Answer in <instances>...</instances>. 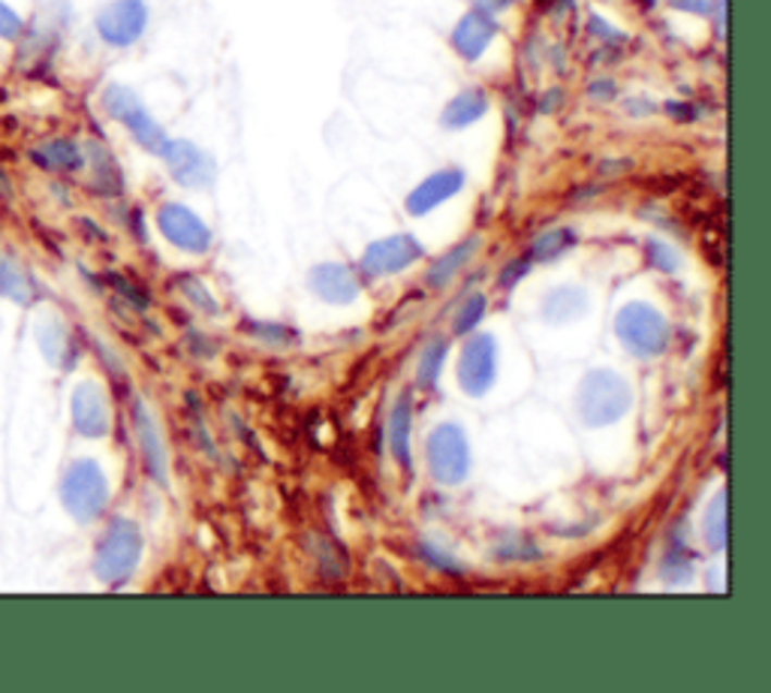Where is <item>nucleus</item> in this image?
<instances>
[{
    "mask_svg": "<svg viewBox=\"0 0 771 693\" xmlns=\"http://www.w3.org/2000/svg\"><path fill=\"white\" fill-rule=\"evenodd\" d=\"M103 109L109 119H115L119 124H124V127L130 131L133 139L142 145L148 154H160V148L170 139L158 121L151 119V112L145 109L142 100L136 97V91L127 88V85H121V82L105 85Z\"/></svg>",
    "mask_w": 771,
    "mask_h": 693,
    "instance_id": "obj_5",
    "label": "nucleus"
},
{
    "mask_svg": "<svg viewBox=\"0 0 771 693\" xmlns=\"http://www.w3.org/2000/svg\"><path fill=\"white\" fill-rule=\"evenodd\" d=\"M61 504L79 524L100 519L109 504V480L94 458H76L61 477Z\"/></svg>",
    "mask_w": 771,
    "mask_h": 693,
    "instance_id": "obj_3",
    "label": "nucleus"
},
{
    "mask_svg": "<svg viewBox=\"0 0 771 693\" xmlns=\"http://www.w3.org/2000/svg\"><path fill=\"white\" fill-rule=\"evenodd\" d=\"M675 10H681V13H691V15H708L711 10H714V0H669Z\"/></svg>",
    "mask_w": 771,
    "mask_h": 693,
    "instance_id": "obj_32",
    "label": "nucleus"
},
{
    "mask_svg": "<svg viewBox=\"0 0 771 693\" xmlns=\"http://www.w3.org/2000/svg\"><path fill=\"white\" fill-rule=\"evenodd\" d=\"M648 257H651L654 265H657V269H663V272H672V269L679 265V260H675V250H669L667 245H660V242H648Z\"/></svg>",
    "mask_w": 771,
    "mask_h": 693,
    "instance_id": "obj_31",
    "label": "nucleus"
},
{
    "mask_svg": "<svg viewBox=\"0 0 771 693\" xmlns=\"http://www.w3.org/2000/svg\"><path fill=\"white\" fill-rule=\"evenodd\" d=\"M13 194H15V190H13V182L7 178V172L0 170V197H3V199H13Z\"/></svg>",
    "mask_w": 771,
    "mask_h": 693,
    "instance_id": "obj_35",
    "label": "nucleus"
},
{
    "mask_svg": "<svg viewBox=\"0 0 771 693\" xmlns=\"http://www.w3.org/2000/svg\"><path fill=\"white\" fill-rule=\"evenodd\" d=\"M614 335L639 359H654L669 347L667 317L645 301H630L614 317Z\"/></svg>",
    "mask_w": 771,
    "mask_h": 693,
    "instance_id": "obj_4",
    "label": "nucleus"
},
{
    "mask_svg": "<svg viewBox=\"0 0 771 693\" xmlns=\"http://www.w3.org/2000/svg\"><path fill=\"white\" fill-rule=\"evenodd\" d=\"M706 536L711 549H726V495L714 497L706 516Z\"/></svg>",
    "mask_w": 771,
    "mask_h": 693,
    "instance_id": "obj_28",
    "label": "nucleus"
},
{
    "mask_svg": "<svg viewBox=\"0 0 771 693\" xmlns=\"http://www.w3.org/2000/svg\"><path fill=\"white\" fill-rule=\"evenodd\" d=\"M85 158L94 160V182L100 184L103 190H121L124 187L119 166H115V160H112V154L105 151L103 145H88Z\"/></svg>",
    "mask_w": 771,
    "mask_h": 693,
    "instance_id": "obj_26",
    "label": "nucleus"
},
{
    "mask_svg": "<svg viewBox=\"0 0 771 693\" xmlns=\"http://www.w3.org/2000/svg\"><path fill=\"white\" fill-rule=\"evenodd\" d=\"M158 158H163L166 170L178 184L194 187V190H206L217 175L214 160L199 148V145L187 143V139H166V145L160 148Z\"/></svg>",
    "mask_w": 771,
    "mask_h": 693,
    "instance_id": "obj_9",
    "label": "nucleus"
},
{
    "mask_svg": "<svg viewBox=\"0 0 771 693\" xmlns=\"http://www.w3.org/2000/svg\"><path fill=\"white\" fill-rule=\"evenodd\" d=\"M30 160L46 172H58V175H70L79 172L85 166V151L79 143L66 139V136H54L46 143L30 148Z\"/></svg>",
    "mask_w": 771,
    "mask_h": 693,
    "instance_id": "obj_17",
    "label": "nucleus"
},
{
    "mask_svg": "<svg viewBox=\"0 0 771 693\" xmlns=\"http://www.w3.org/2000/svg\"><path fill=\"white\" fill-rule=\"evenodd\" d=\"M22 37H25V18L7 0H0V40L18 42Z\"/></svg>",
    "mask_w": 771,
    "mask_h": 693,
    "instance_id": "obj_29",
    "label": "nucleus"
},
{
    "mask_svg": "<svg viewBox=\"0 0 771 693\" xmlns=\"http://www.w3.org/2000/svg\"><path fill=\"white\" fill-rule=\"evenodd\" d=\"M139 561H142V531H139V524H133L130 519H112V524L105 528V534L97 543V555H94L97 579L112 585V589H119L136 573Z\"/></svg>",
    "mask_w": 771,
    "mask_h": 693,
    "instance_id": "obj_2",
    "label": "nucleus"
},
{
    "mask_svg": "<svg viewBox=\"0 0 771 693\" xmlns=\"http://www.w3.org/2000/svg\"><path fill=\"white\" fill-rule=\"evenodd\" d=\"M422 555H425V561L432 564V567H437V570H446V573H456V570H461L449 555H446L440 546H434V543H422Z\"/></svg>",
    "mask_w": 771,
    "mask_h": 693,
    "instance_id": "obj_30",
    "label": "nucleus"
},
{
    "mask_svg": "<svg viewBox=\"0 0 771 693\" xmlns=\"http://www.w3.org/2000/svg\"><path fill=\"white\" fill-rule=\"evenodd\" d=\"M461 187H464V172L461 170L434 172V175H428V178H422L419 187L410 190V197H407V211L416 214V218H422V214H428V211H434L437 206H444L446 199H452L456 194H461Z\"/></svg>",
    "mask_w": 771,
    "mask_h": 693,
    "instance_id": "obj_13",
    "label": "nucleus"
},
{
    "mask_svg": "<svg viewBox=\"0 0 771 693\" xmlns=\"http://www.w3.org/2000/svg\"><path fill=\"white\" fill-rule=\"evenodd\" d=\"M527 269H531V260L510 262V265L503 269V275H500V287H515V281L527 275Z\"/></svg>",
    "mask_w": 771,
    "mask_h": 693,
    "instance_id": "obj_33",
    "label": "nucleus"
},
{
    "mask_svg": "<svg viewBox=\"0 0 771 693\" xmlns=\"http://www.w3.org/2000/svg\"><path fill=\"white\" fill-rule=\"evenodd\" d=\"M585 308H588V299H585L582 289L575 287L555 289L543 301V314H546L549 323H570L575 317L585 314Z\"/></svg>",
    "mask_w": 771,
    "mask_h": 693,
    "instance_id": "obj_23",
    "label": "nucleus"
},
{
    "mask_svg": "<svg viewBox=\"0 0 771 693\" xmlns=\"http://www.w3.org/2000/svg\"><path fill=\"white\" fill-rule=\"evenodd\" d=\"M37 344H40L42 356L52 362L54 368H73L76 366V347L70 341V332L61 320H46L37 332Z\"/></svg>",
    "mask_w": 771,
    "mask_h": 693,
    "instance_id": "obj_20",
    "label": "nucleus"
},
{
    "mask_svg": "<svg viewBox=\"0 0 771 693\" xmlns=\"http://www.w3.org/2000/svg\"><path fill=\"white\" fill-rule=\"evenodd\" d=\"M133 429H136V437H139V449H142V461L148 473L158 483H166V444H163V434H160L151 410L142 401L133 405Z\"/></svg>",
    "mask_w": 771,
    "mask_h": 693,
    "instance_id": "obj_16",
    "label": "nucleus"
},
{
    "mask_svg": "<svg viewBox=\"0 0 771 693\" xmlns=\"http://www.w3.org/2000/svg\"><path fill=\"white\" fill-rule=\"evenodd\" d=\"M575 238L579 236H575L570 226H555V230H546V233H539V236L534 238V245H531V257L539 262L558 260L563 250L573 248Z\"/></svg>",
    "mask_w": 771,
    "mask_h": 693,
    "instance_id": "obj_24",
    "label": "nucleus"
},
{
    "mask_svg": "<svg viewBox=\"0 0 771 693\" xmlns=\"http://www.w3.org/2000/svg\"><path fill=\"white\" fill-rule=\"evenodd\" d=\"M497 30H500V27H497L495 15L471 10L464 18H458V25L452 27V49H456L464 61H476V58H483L485 49L495 42Z\"/></svg>",
    "mask_w": 771,
    "mask_h": 693,
    "instance_id": "obj_14",
    "label": "nucleus"
},
{
    "mask_svg": "<svg viewBox=\"0 0 771 693\" xmlns=\"http://www.w3.org/2000/svg\"><path fill=\"white\" fill-rule=\"evenodd\" d=\"M428 468L432 477L440 485H458L468 480L471 473V444L468 434L461 432V425L456 422H444L428 434Z\"/></svg>",
    "mask_w": 771,
    "mask_h": 693,
    "instance_id": "obj_6",
    "label": "nucleus"
},
{
    "mask_svg": "<svg viewBox=\"0 0 771 693\" xmlns=\"http://www.w3.org/2000/svg\"><path fill=\"white\" fill-rule=\"evenodd\" d=\"M485 308H488V299H485L483 293H473L471 299L461 301V308H458L456 314V332L458 335H468V332H473V329L483 323L485 317Z\"/></svg>",
    "mask_w": 771,
    "mask_h": 693,
    "instance_id": "obj_27",
    "label": "nucleus"
},
{
    "mask_svg": "<svg viewBox=\"0 0 771 693\" xmlns=\"http://www.w3.org/2000/svg\"><path fill=\"white\" fill-rule=\"evenodd\" d=\"M158 226L170 245L187 253H206L211 248V230L206 221L182 202H163L158 209Z\"/></svg>",
    "mask_w": 771,
    "mask_h": 693,
    "instance_id": "obj_10",
    "label": "nucleus"
},
{
    "mask_svg": "<svg viewBox=\"0 0 771 693\" xmlns=\"http://www.w3.org/2000/svg\"><path fill=\"white\" fill-rule=\"evenodd\" d=\"M579 417L590 429H602L612 425L621 417H627L630 405H633V393H630L627 380L621 378L612 368H594L585 374L582 386H579Z\"/></svg>",
    "mask_w": 771,
    "mask_h": 693,
    "instance_id": "obj_1",
    "label": "nucleus"
},
{
    "mask_svg": "<svg viewBox=\"0 0 771 693\" xmlns=\"http://www.w3.org/2000/svg\"><path fill=\"white\" fill-rule=\"evenodd\" d=\"M410 429H413V410H410V398L401 395L395 401L393 413H389V446H393L395 461L410 471L413 461H410Z\"/></svg>",
    "mask_w": 771,
    "mask_h": 693,
    "instance_id": "obj_21",
    "label": "nucleus"
},
{
    "mask_svg": "<svg viewBox=\"0 0 771 693\" xmlns=\"http://www.w3.org/2000/svg\"><path fill=\"white\" fill-rule=\"evenodd\" d=\"M497 378V344L492 335H471L458 356V383L471 398H483Z\"/></svg>",
    "mask_w": 771,
    "mask_h": 693,
    "instance_id": "obj_8",
    "label": "nucleus"
},
{
    "mask_svg": "<svg viewBox=\"0 0 771 693\" xmlns=\"http://www.w3.org/2000/svg\"><path fill=\"white\" fill-rule=\"evenodd\" d=\"M485 112H488V97L480 88H468L446 103L440 121H444L446 131H464L483 119Z\"/></svg>",
    "mask_w": 771,
    "mask_h": 693,
    "instance_id": "obj_19",
    "label": "nucleus"
},
{
    "mask_svg": "<svg viewBox=\"0 0 771 693\" xmlns=\"http://www.w3.org/2000/svg\"><path fill=\"white\" fill-rule=\"evenodd\" d=\"M0 296L15 301V305H34L40 299L37 281L27 275L22 262L10 257V253H0Z\"/></svg>",
    "mask_w": 771,
    "mask_h": 693,
    "instance_id": "obj_18",
    "label": "nucleus"
},
{
    "mask_svg": "<svg viewBox=\"0 0 771 693\" xmlns=\"http://www.w3.org/2000/svg\"><path fill=\"white\" fill-rule=\"evenodd\" d=\"M97 37L112 49H130L142 40L148 27V7L145 0H109L94 18Z\"/></svg>",
    "mask_w": 771,
    "mask_h": 693,
    "instance_id": "obj_7",
    "label": "nucleus"
},
{
    "mask_svg": "<svg viewBox=\"0 0 771 693\" xmlns=\"http://www.w3.org/2000/svg\"><path fill=\"white\" fill-rule=\"evenodd\" d=\"M446 354H449V344H446V338H434L428 347H425V354H422V359H419V368H416V380L422 389H432L434 383H437V378H440V368H444L446 362Z\"/></svg>",
    "mask_w": 771,
    "mask_h": 693,
    "instance_id": "obj_25",
    "label": "nucleus"
},
{
    "mask_svg": "<svg viewBox=\"0 0 771 693\" xmlns=\"http://www.w3.org/2000/svg\"><path fill=\"white\" fill-rule=\"evenodd\" d=\"M308 284L328 305H350L359 296V281L340 262H320V265H314L311 275H308Z\"/></svg>",
    "mask_w": 771,
    "mask_h": 693,
    "instance_id": "obj_15",
    "label": "nucleus"
},
{
    "mask_svg": "<svg viewBox=\"0 0 771 693\" xmlns=\"http://www.w3.org/2000/svg\"><path fill=\"white\" fill-rule=\"evenodd\" d=\"M422 245L410 233H398V236L377 238L374 245H368L362 253V269L368 275L383 277V275H398L410 269L413 262L422 260Z\"/></svg>",
    "mask_w": 771,
    "mask_h": 693,
    "instance_id": "obj_11",
    "label": "nucleus"
},
{
    "mask_svg": "<svg viewBox=\"0 0 771 693\" xmlns=\"http://www.w3.org/2000/svg\"><path fill=\"white\" fill-rule=\"evenodd\" d=\"M471 3H473V10L495 15V13H503V10H510L515 0H471Z\"/></svg>",
    "mask_w": 771,
    "mask_h": 693,
    "instance_id": "obj_34",
    "label": "nucleus"
},
{
    "mask_svg": "<svg viewBox=\"0 0 771 693\" xmlns=\"http://www.w3.org/2000/svg\"><path fill=\"white\" fill-rule=\"evenodd\" d=\"M476 248H480V238L473 236L468 238V242L456 245L452 250H446L440 260H434V265L428 269V277H425V281H428L432 287H446V284L458 275V269H464V265L471 262Z\"/></svg>",
    "mask_w": 771,
    "mask_h": 693,
    "instance_id": "obj_22",
    "label": "nucleus"
},
{
    "mask_svg": "<svg viewBox=\"0 0 771 693\" xmlns=\"http://www.w3.org/2000/svg\"><path fill=\"white\" fill-rule=\"evenodd\" d=\"M70 410H73V425L82 437H105L109 434V405H105V393L97 386V383H79L73 389V398H70Z\"/></svg>",
    "mask_w": 771,
    "mask_h": 693,
    "instance_id": "obj_12",
    "label": "nucleus"
}]
</instances>
